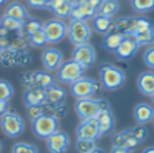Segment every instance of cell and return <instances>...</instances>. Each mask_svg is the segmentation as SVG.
<instances>
[{"label": "cell", "instance_id": "35", "mask_svg": "<svg viewBox=\"0 0 154 153\" xmlns=\"http://www.w3.org/2000/svg\"><path fill=\"white\" fill-rule=\"evenodd\" d=\"M97 148L96 146V141L93 140H80L77 138V142H76V149L79 153H89L92 151Z\"/></svg>", "mask_w": 154, "mask_h": 153}, {"label": "cell", "instance_id": "16", "mask_svg": "<svg viewBox=\"0 0 154 153\" xmlns=\"http://www.w3.org/2000/svg\"><path fill=\"white\" fill-rule=\"evenodd\" d=\"M139 141L135 138L133 132V127H128V129H125L123 132L118 133V134L114 136L112 138V146H119V148H126V149H135L137 146L139 145Z\"/></svg>", "mask_w": 154, "mask_h": 153}, {"label": "cell", "instance_id": "32", "mask_svg": "<svg viewBox=\"0 0 154 153\" xmlns=\"http://www.w3.org/2000/svg\"><path fill=\"white\" fill-rule=\"evenodd\" d=\"M133 8L139 14H146L154 10V0H131Z\"/></svg>", "mask_w": 154, "mask_h": 153}, {"label": "cell", "instance_id": "26", "mask_svg": "<svg viewBox=\"0 0 154 153\" xmlns=\"http://www.w3.org/2000/svg\"><path fill=\"white\" fill-rule=\"evenodd\" d=\"M118 11H119V2L118 0H101L97 14L99 15L112 18Z\"/></svg>", "mask_w": 154, "mask_h": 153}, {"label": "cell", "instance_id": "46", "mask_svg": "<svg viewBox=\"0 0 154 153\" xmlns=\"http://www.w3.org/2000/svg\"><path fill=\"white\" fill-rule=\"evenodd\" d=\"M143 153H154V146H149L143 151Z\"/></svg>", "mask_w": 154, "mask_h": 153}, {"label": "cell", "instance_id": "11", "mask_svg": "<svg viewBox=\"0 0 154 153\" xmlns=\"http://www.w3.org/2000/svg\"><path fill=\"white\" fill-rule=\"evenodd\" d=\"M76 134L77 138H80V140L96 141L99 137H101L97 119L92 118V119H87V121H81V123L79 125V127L76 130Z\"/></svg>", "mask_w": 154, "mask_h": 153}, {"label": "cell", "instance_id": "37", "mask_svg": "<svg viewBox=\"0 0 154 153\" xmlns=\"http://www.w3.org/2000/svg\"><path fill=\"white\" fill-rule=\"evenodd\" d=\"M12 153H38V148L32 144L27 142H18L14 145Z\"/></svg>", "mask_w": 154, "mask_h": 153}, {"label": "cell", "instance_id": "1", "mask_svg": "<svg viewBox=\"0 0 154 153\" xmlns=\"http://www.w3.org/2000/svg\"><path fill=\"white\" fill-rule=\"evenodd\" d=\"M100 76V84L108 91H116L122 88L126 83V73L123 69L111 64H104L99 70Z\"/></svg>", "mask_w": 154, "mask_h": 153}, {"label": "cell", "instance_id": "50", "mask_svg": "<svg viewBox=\"0 0 154 153\" xmlns=\"http://www.w3.org/2000/svg\"><path fill=\"white\" fill-rule=\"evenodd\" d=\"M0 152H2V142H0Z\"/></svg>", "mask_w": 154, "mask_h": 153}, {"label": "cell", "instance_id": "12", "mask_svg": "<svg viewBox=\"0 0 154 153\" xmlns=\"http://www.w3.org/2000/svg\"><path fill=\"white\" fill-rule=\"evenodd\" d=\"M70 145V138L65 132H56L46 138V146L50 153H66Z\"/></svg>", "mask_w": 154, "mask_h": 153}, {"label": "cell", "instance_id": "20", "mask_svg": "<svg viewBox=\"0 0 154 153\" xmlns=\"http://www.w3.org/2000/svg\"><path fill=\"white\" fill-rule=\"evenodd\" d=\"M46 102L51 105H64L66 102V91L58 84H51L48 88H45Z\"/></svg>", "mask_w": 154, "mask_h": 153}, {"label": "cell", "instance_id": "34", "mask_svg": "<svg viewBox=\"0 0 154 153\" xmlns=\"http://www.w3.org/2000/svg\"><path fill=\"white\" fill-rule=\"evenodd\" d=\"M29 42H30V46H34V48H43L45 45L49 43L48 38H46L45 33H43V30H39V31H37L35 34L30 35Z\"/></svg>", "mask_w": 154, "mask_h": 153}, {"label": "cell", "instance_id": "28", "mask_svg": "<svg viewBox=\"0 0 154 153\" xmlns=\"http://www.w3.org/2000/svg\"><path fill=\"white\" fill-rule=\"evenodd\" d=\"M34 81L35 87L48 88L49 86L54 84V76L49 72H45V70H37V72H34Z\"/></svg>", "mask_w": 154, "mask_h": 153}, {"label": "cell", "instance_id": "31", "mask_svg": "<svg viewBox=\"0 0 154 153\" xmlns=\"http://www.w3.org/2000/svg\"><path fill=\"white\" fill-rule=\"evenodd\" d=\"M134 38L138 41V43L141 46L153 45L154 43V27L152 26L150 29L145 30V31L138 33V34H134Z\"/></svg>", "mask_w": 154, "mask_h": 153}, {"label": "cell", "instance_id": "36", "mask_svg": "<svg viewBox=\"0 0 154 153\" xmlns=\"http://www.w3.org/2000/svg\"><path fill=\"white\" fill-rule=\"evenodd\" d=\"M14 95V88L7 80H0V100H7L10 102V99Z\"/></svg>", "mask_w": 154, "mask_h": 153}, {"label": "cell", "instance_id": "51", "mask_svg": "<svg viewBox=\"0 0 154 153\" xmlns=\"http://www.w3.org/2000/svg\"><path fill=\"white\" fill-rule=\"evenodd\" d=\"M2 52H3V49H2V48H0V54H2Z\"/></svg>", "mask_w": 154, "mask_h": 153}, {"label": "cell", "instance_id": "9", "mask_svg": "<svg viewBox=\"0 0 154 153\" xmlns=\"http://www.w3.org/2000/svg\"><path fill=\"white\" fill-rule=\"evenodd\" d=\"M32 125V132L35 133L38 138H49L51 134L58 132V119L53 118L49 115H43L41 118L35 119L31 122Z\"/></svg>", "mask_w": 154, "mask_h": 153}, {"label": "cell", "instance_id": "33", "mask_svg": "<svg viewBox=\"0 0 154 153\" xmlns=\"http://www.w3.org/2000/svg\"><path fill=\"white\" fill-rule=\"evenodd\" d=\"M2 27L7 29L11 33H20L22 27H23V22L18 20V19H14V18H8V16H3Z\"/></svg>", "mask_w": 154, "mask_h": 153}, {"label": "cell", "instance_id": "49", "mask_svg": "<svg viewBox=\"0 0 154 153\" xmlns=\"http://www.w3.org/2000/svg\"><path fill=\"white\" fill-rule=\"evenodd\" d=\"M2 22H3V18H2V15H0V27H2Z\"/></svg>", "mask_w": 154, "mask_h": 153}, {"label": "cell", "instance_id": "38", "mask_svg": "<svg viewBox=\"0 0 154 153\" xmlns=\"http://www.w3.org/2000/svg\"><path fill=\"white\" fill-rule=\"evenodd\" d=\"M26 113H27V117H29V119H30L31 122L45 115V113H43V106H42V105H38V106H27Z\"/></svg>", "mask_w": 154, "mask_h": 153}, {"label": "cell", "instance_id": "25", "mask_svg": "<svg viewBox=\"0 0 154 153\" xmlns=\"http://www.w3.org/2000/svg\"><path fill=\"white\" fill-rule=\"evenodd\" d=\"M114 23L112 18H108V16H103V15H96L93 18V29H95L96 33L99 34H108L109 30H111V26Z\"/></svg>", "mask_w": 154, "mask_h": 153}, {"label": "cell", "instance_id": "10", "mask_svg": "<svg viewBox=\"0 0 154 153\" xmlns=\"http://www.w3.org/2000/svg\"><path fill=\"white\" fill-rule=\"evenodd\" d=\"M72 60L81 64L82 67L89 68L96 62V50L91 43H84V45L76 46L72 54Z\"/></svg>", "mask_w": 154, "mask_h": 153}, {"label": "cell", "instance_id": "17", "mask_svg": "<svg viewBox=\"0 0 154 153\" xmlns=\"http://www.w3.org/2000/svg\"><path fill=\"white\" fill-rule=\"evenodd\" d=\"M76 4V0H50L49 10L60 19H64L70 16L73 7Z\"/></svg>", "mask_w": 154, "mask_h": 153}, {"label": "cell", "instance_id": "40", "mask_svg": "<svg viewBox=\"0 0 154 153\" xmlns=\"http://www.w3.org/2000/svg\"><path fill=\"white\" fill-rule=\"evenodd\" d=\"M143 62L146 64L147 68L154 69V46L149 48L143 54Z\"/></svg>", "mask_w": 154, "mask_h": 153}, {"label": "cell", "instance_id": "27", "mask_svg": "<svg viewBox=\"0 0 154 153\" xmlns=\"http://www.w3.org/2000/svg\"><path fill=\"white\" fill-rule=\"evenodd\" d=\"M126 35L119 34V33H108V34L104 35V39H103V46L107 49V50H111L115 52L119 45L122 43V41L125 39Z\"/></svg>", "mask_w": 154, "mask_h": 153}, {"label": "cell", "instance_id": "52", "mask_svg": "<svg viewBox=\"0 0 154 153\" xmlns=\"http://www.w3.org/2000/svg\"><path fill=\"white\" fill-rule=\"evenodd\" d=\"M153 102H154V96H153Z\"/></svg>", "mask_w": 154, "mask_h": 153}, {"label": "cell", "instance_id": "8", "mask_svg": "<svg viewBox=\"0 0 154 153\" xmlns=\"http://www.w3.org/2000/svg\"><path fill=\"white\" fill-rule=\"evenodd\" d=\"M31 62L29 52H16L14 49H4L0 54V64L4 68H18L26 67Z\"/></svg>", "mask_w": 154, "mask_h": 153}, {"label": "cell", "instance_id": "4", "mask_svg": "<svg viewBox=\"0 0 154 153\" xmlns=\"http://www.w3.org/2000/svg\"><path fill=\"white\" fill-rule=\"evenodd\" d=\"M87 70V68L82 67L81 64L76 62L75 60H70V61L62 62V65L58 68L57 70V80L60 83L64 84H73L75 81H77L79 79L84 77V73Z\"/></svg>", "mask_w": 154, "mask_h": 153}, {"label": "cell", "instance_id": "42", "mask_svg": "<svg viewBox=\"0 0 154 153\" xmlns=\"http://www.w3.org/2000/svg\"><path fill=\"white\" fill-rule=\"evenodd\" d=\"M49 3L50 0H27V4L32 8H46L49 7Z\"/></svg>", "mask_w": 154, "mask_h": 153}, {"label": "cell", "instance_id": "45", "mask_svg": "<svg viewBox=\"0 0 154 153\" xmlns=\"http://www.w3.org/2000/svg\"><path fill=\"white\" fill-rule=\"evenodd\" d=\"M111 153H131V151L126 148H119V146H112Z\"/></svg>", "mask_w": 154, "mask_h": 153}, {"label": "cell", "instance_id": "24", "mask_svg": "<svg viewBox=\"0 0 154 153\" xmlns=\"http://www.w3.org/2000/svg\"><path fill=\"white\" fill-rule=\"evenodd\" d=\"M43 113L45 115H49V117H53L56 119H61L64 117H66V114L69 113L68 107L64 105H51V103H48L45 102L43 103Z\"/></svg>", "mask_w": 154, "mask_h": 153}, {"label": "cell", "instance_id": "30", "mask_svg": "<svg viewBox=\"0 0 154 153\" xmlns=\"http://www.w3.org/2000/svg\"><path fill=\"white\" fill-rule=\"evenodd\" d=\"M29 46H30L29 37H26L23 34H19V33L15 35V38L11 39V43H10V48L16 52H27Z\"/></svg>", "mask_w": 154, "mask_h": 153}, {"label": "cell", "instance_id": "48", "mask_svg": "<svg viewBox=\"0 0 154 153\" xmlns=\"http://www.w3.org/2000/svg\"><path fill=\"white\" fill-rule=\"evenodd\" d=\"M5 2H7V0H0V5H2V4H4Z\"/></svg>", "mask_w": 154, "mask_h": 153}, {"label": "cell", "instance_id": "19", "mask_svg": "<svg viewBox=\"0 0 154 153\" xmlns=\"http://www.w3.org/2000/svg\"><path fill=\"white\" fill-rule=\"evenodd\" d=\"M134 119L141 126L150 123L154 121V108L147 103H139L134 108Z\"/></svg>", "mask_w": 154, "mask_h": 153}, {"label": "cell", "instance_id": "13", "mask_svg": "<svg viewBox=\"0 0 154 153\" xmlns=\"http://www.w3.org/2000/svg\"><path fill=\"white\" fill-rule=\"evenodd\" d=\"M64 62V54L60 49L48 48L42 53V64L46 70H58Z\"/></svg>", "mask_w": 154, "mask_h": 153}, {"label": "cell", "instance_id": "15", "mask_svg": "<svg viewBox=\"0 0 154 153\" xmlns=\"http://www.w3.org/2000/svg\"><path fill=\"white\" fill-rule=\"evenodd\" d=\"M96 15H97V10L92 7V4L88 0H76V4L70 12L69 18L87 20V19H93Z\"/></svg>", "mask_w": 154, "mask_h": 153}, {"label": "cell", "instance_id": "14", "mask_svg": "<svg viewBox=\"0 0 154 153\" xmlns=\"http://www.w3.org/2000/svg\"><path fill=\"white\" fill-rule=\"evenodd\" d=\"M139 48H141V45L134 38V35H126L125 39L119 45V48L115 50V53H116L118 58L120 60H130L137 54Z\"/></svg>", "mask_w": 154, "mask_h": 153}, {"label": "cell", "instance_id": "2", "mask_svg": "<svg viewBox=\"0 0 154 153\" xmlns=\"http://www.w3.org/2000/svg\"><path fill=\"white\" fill-rule=\"evenodd\" d=\"M109 106V103L106 99H93V98H88V99H80L76 102L75 108L79 118L81 121H87V119L96 118L97 114L103 110L104 107Z\"/></svg>", "mask_w": 154, "mask_h": 153}, {"label": "cell", "instance_id": "21", "mask_svg": "<svg viewBox=\"0 0 154 153\" xmlns=\"http://www.w3.org/2000/svg\"><path fill=\"white\" fill-rule=\"evenodd\" d=\"M23 100L26 106H38L43 105L46 102V94L45 88L34 87V88H26L23 94Z\"/></svg>", "mask_w": 154, "mask_h": 153}, {"label": "cell", "instance_id": "39", "mask_svg": "<svg viewBox=\"0 0 154 153\" xmlns=\"http://www.w3.org/2000/svg\"><path fill=\"white\" fill-rule=\"evenodd\" d=\"M22 86H24L26 88H34L35 81H34V72H24L19 77Z\"/></svg>", "mask_w": 154, "mask_h": 153}, {"label": "cell", "instance_id": "43", "mask_svg": "<svg viewBox=\"0 0 154 153\" xmlns=\"http://www.w3.org/2000/svg\"><path fill=\"white\" fill-rule=\"evenodd\" d=\"M10 43H11L10 37H7V35H0V48H2L3 50L10 48Z\"/></svg>", "mask_w": 154, "mask_h": 153}, {"label": "cell", "instance_id": "29", "mask_svg": "<svg viewBox=\"0 0 154 153\" xmlns=\"http://www.w3.org/2000/svg\"><path fill=\"white\" fill-rule=\"evenodd\" d=\"M42 26H43V23L39 22L38 19L29 18L27 20L23 22V27H22V31L19 33V34H23V35H26V37H30V35L35 34L37 31L42 30ZM16 34H18V33H16Z\"/></svg>", "mask_w": 154, "mask_h": 153}, {"label": "cell", "instance_id": "44", "mask_svg": "<svg viewBox=\"0 0 154 153\" xmlns=\"http://www.w3.org/2000/svg\"><path fill=\"white\" fill-rule=\"evenodd\" d=\"M8 110H10V105L7 100H0V117L4 115Z\"/></svg>", "mask_w": 154, "mask_h": 153}, {"label": "cell", "instance_id": "22", "mask_svg": "<svg viewBox=\"0 0 154 153\" xmlns=\"http://www.w3.org/2000/svg\"><path fill=\"white\" fill-rule=\"evenodd\" d=\"M138 89L146 96H154V73L143 72L138 77Z\"/></svg>", "mask_w": 154, "mask_h": 153}, {"label": "cell", "instance_id": "18", "mask_svg": "<svg viewBox=\"0 0 154 153\" xmlns=\"http://www.w3.org/2000/svg\"><path fill=\"white\" fill-rule=\"evenodd\" d=\"M96 119H97V122H99V127H100L101 136L112 133V130H114V127H115V118H114V114H112L109 106L104 107L103 110L97 114Z\"/></svg>", "mask_w": 154, "mask_h": 153}, {"label": "cell", "instance_id": "41", "mask_svg": "<svg viewBox=\"0 0 154 153\" xmlns=\"http://www.w3.org/2000/svg\"><path fill=\"white\" fill-rule=\"evenodd\" d=\"M133 132H134L135 138L139 141V142H143V141L147 138V129L146 127H143V126H141V125L133 127Z\"/></svg>", "mask_w": 154, "mask_h": 153}, {"label": "cell", "instance_id": "3", "mask_svg": "<svg viewBox=\"0 0 154 153\" xmlns=\"http://www.w3.org/2000/svg\"><path fill=\"white\" fill-rule=\"evenodd\" d=\"M92 37V29L87 20L81 19H70L68 24V38L75 46L89 43Z\"/></svg>", "mask_w": 154, "mask_h": 153}, {"label": "cell", "instance_id": "7", "mask_svg": "<svg viewBox=\"0 0 154 153\" xmlns=\"http://www.w3.org/2000/svg\"><path fill=\"white\" fill-rule=\"evenodd\" d=\"M42 30L49 43H58L68 35V26L62 19H50L45 22Z\"/></svg>", "mask_w": 154, "mask_h": 153}, {"label": "cell", "instance_id": "5", "mask_svg": "<svg viewBox=\"0 0 154 153\" xmlns=\"http://www.w3.org/2000/svg\"><path fill=\"white\" fill-rule=\"evenodd\" d=\"M2 130L4 134L10 138H16L24 132V121L18 113L12 110H8L2 117Z\"/></svg>", "mask_w": 154, "mask_h": 153}, {"label": "cell", "instance_id": "23", "mask_svg": "<svg viewBox=\"0 0 154 153\" xmlns=\"http://www.w3.org/2000/svg\"><path fill=\"white\" fill-rule=\"evenodd\" d=\"M4 16H8V18H14L18 19V20H27L30 18L29 12H27L26 7L20 3H11L4 11Z\"/></svg>", "mask_w": 154, "mask_h": 153}, {"label": "cell", "instance_id": "47", "mask_svg": "<svg viewBox=\"0 0 154 153\" xmlns=\"http://www.w3.org/2000/svg\"><path fill=\"white\" fill-rule=\"evenodd\" d=\"M89 153H106V151H104V149H101V148H96L95 151H92Z\"/></svg>", "mask_w": 154, "mask_h": 153}, {"label": "cell", "instance_id": "6", "mask_svg": "<svg viewBox=\"0 0 154 153\" xmlns=\"http://www.w3.org/2000/svg\"><path fill=\"white\" fill-rule=\"evenodd\" d=\"M97 89L99 81L92 77H81L73 84H70V94L77 100L93 98V95L97 92Z\"/></svg>", "mask_w": 154, "mask_h": 153}]
</instances>
